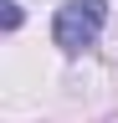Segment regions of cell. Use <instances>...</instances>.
Returning <instances> with one entry per match:
<instances>
[{
	"label": "cell",
	"instance_id": "obj_2",
	"mask_svg": "<svg viewBox=\"0 0 118 123\" xmlns=\"http://www.w3.org/2000/svg\"><path fill=\"white\" fill-rule=\"evenodd\" d=\"M21 26V5H16V0H5V31H16Z\"/></svg>",
	"mask_w": 118,
	"mask_h": 123
},
{
	"label": "cell",
	"instance_id": "obj_1",
	"mask_svg": "<svg viewBox=\"0 0 118 123\" xmlns=\"http://www.w3.org/2000/svg\"><path fill=\"white\" fill-rule=\"evenodd\" d=\"M103 26H108V0H67L51 15V41L62 51H82L103 36Z\"/></svg>",
	"mask_w": 118,
	"mask_h": 123
}]
</instances>
